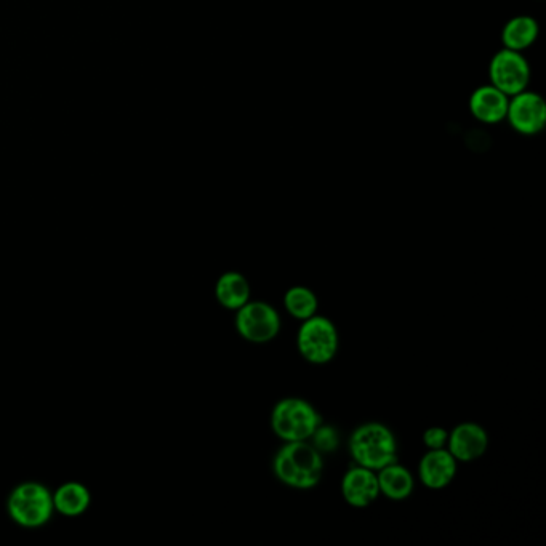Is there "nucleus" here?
<instances>
[{
	"label": "nucleus",
	"instance_id": "f257e3e1",
	"mask_svg": "<svg viewBox=\"0 0 546 546\" xmlns=\"http://www.w3.org/2000/svg\"><path fill=\"white\" fill-rule=\"evenodd\" d=\"M273 473L290 489H314L324 474V460L310 441L286 442L274 455Z\"/></svg>",
	"mask_w": 546,
	"mask_h": 546
},
{
	"label": "nucleus",
	"instance_id": "f03ea898",
	"mask_svg": "<svg viewBox=\"0 0 546 546\" xmlns=\"http://www.w3.org/2000/svg\"><path fill=\"white\" fill-rule=\"evenodd\" d=\"M354 463L369 470H382L398 462V441L393 431L383 423L369 422L358 426L348 442Z\"/></svg>",
	"mask_w": 546,
	"mask_h": 546
},
{
	"label": "nucleus",
	"instance_id": "7ed1b4c3",
	"mask_svg": "<svg viewBox=\"0 0 546 546\" xmlns=\"http://www.w3.org/2000/svg\"><path fill=\"white\" fill-rule=\"evenodd\" d=\"M321 423L316 407L302 398L281 399L271 412V430L284 442L308 441Z\"/></svg>",
	"mask_w": 546,
	"mask_h": 546
},
{
	"label": "nucleus",
	"instance_id": "20e7f679",
	"mask_svg": "<svg viewBox=\"0 0 546 546\" xmlns=\"http://www.w3.org/2000/svg\"><path fill=\"white\" fill-rule=\"evenodd\" d=\"M298 353L314 366H326L334 361L340 348V337L334 322L314 314L302 321L297 334Z\"/></svg>",
	"mask_w": 546,
	"mask_h": 546
},
{
	"label": "nucleus",
	"instance_id": "39448f33",
	"mask_svg": "<svg viewBox=\"0 0 546 546\" xmlns=\"http://www.w3.org/2000/svg\"><path fill=\"white\" fill-rule=\"evenodd\" d=\"M53 495L39 482H23L13 489L9 498V513L23 527L44 526L52 518Z\"/></svg>",
	"mask_w": 546,
	"mask_h": 546
},
{
	"label": "nucleus",
	"instance_id": "423d86ee",
	"mask_svg": "<svg viewBox=\"0 0 546 546\" xmlns=\"http://www.w3.org/2000/svg\"><path fill=\"white\" fill-rule=\"evenodd\" d=\"M281 316L273 305L249 300L236 311V330L244 340L255 345L273 342L281 332Z\"/></svg>",
	"mask_w": 546,
	"mask_h": 546
},
{
	"label": "nucleus",
	"instance_id": "0eeeda50",
	"mask_svg": "<svg viewBox=\"0 0 546 546\" xmlns=\"http://www.w3.org/2000/svg\"><path fill=\"white\" fill-rule=\"evenodd\" d=\"M489 81L506 97H514L529 87V63L521 52L498 50L489 63Z\"/></svg>",
	"mask_w": 546,
	"mask_h": 546
},
{
	"label": "nucleus",
	"instance_id": "6e6552de",
	"mask_svg": "<svg viewBox=\"0 0 546 546\" xmlns=\"http://www.w3.org/2000/svg\"><path fill=\"white\" fill-rule=\"evenodd\" d=\"M511 129L524 137H534L543 132L546 125V101L532 90L510 97L506 119Z\"/></svg>",
	"mask_w": 546,
	"mask_h": 546
},
{
	"label": "nucleus",
	"instance_id": "1a4fd4ad",
	"mask_svg": "<svg viewBox=\"0 0 546 546\" xmlns=\"http://www.w3.org/2000/svg\"><path fill=\"white\" fill-rule=\"evenodd\" d=\"M489 447V434L479 423L465 422L450 431L446 449L457 462H476L484 457Z\"/></svg>",
	"mask_w": 546,
	"mask_h": 546
},
{
	"label": "nucleus",
	"instance_id": "9d476101",
	"mask_svg": "<svg viewBox=\"0 0 546 546\" xmlns=\"http://www.w3.org/2000/svg\"><path fill=\"white\" fill-rule=\"evenodd\" d=\"M458 462L449 450H428L418 463V478L426 489H446L457 476Z\"/></svg>",
	"mask_w": 546,
	"mask_h": 546
},
{
	"label": "nucleus",
	"instance_id": "9b49d317",
	"mask_svg": "<svg viewBox=\"0 0 546 546\" xmlns=\"http://www.w3.org/2000/svg\"><path fill=\"white\" fill-rule=\"evenodd\" d=\"M342 494L345 502L353 508H367L380 497L377 471L364 466H353L342 479Z\"/></svg>",
	"mask_w": 546,
	"mask_h": 546
},
{
	"label": "nucleus",
	"instance_id": "f8f14e48",
	"mask_svg": "<svg viewBox=\"0 0 546 546\" xmlns=\"http://www.w3.org/2000/svg\"><path fill=\"white\" fill-rule=\"evenodd\" d=\"M508 103H510V97H506L505 93L495 89L494 85H482L471 93L470 111L474 119L482 124H500L506 119Z\"/></svg>",
	"mask_w": 546,
	"mask_h": 546
},
{
	"label": "nucleus",
	"instance_id": "ddd939ff",
	"mask_svg": "<svg viewBox=\"0 0 546 546\" xmlns=\"http://www.w3.org/2000/svg\"><path fill=\"white\" fill-rule=\"evenodd\" d=\"M378 487L380 494L393 502H402L412 495L415 487V479L406 466L398 462L386 465L377 471Z\"/></svg>",
	"mask_w": 546,
	"mask_h": 546
},
{
	"label": "nucleus",
	"instance_id": "4468645a",
	"mask_svg": "<svg viewBox=\"0 0 546 546\" xmlns=\"http://www.w3.org/2000/svg\"><path fill=\"white\" fill-rule=\"evenodd\" d=\"M215 297L226 310L237 311L249 302L252 297V287L249 279L237 271L221 274L215 286Z\"/></svg>",
	"mask_w": 546,
	"mask_h": 546
},
{
	"label": "nucleus",
	"instance_id": "2eb2a0df",
	"mask_svg": "<svg viewBox=\"0 0 546 546\" xmlns=\"http://www.w3.org/2000/svg\"><path fill=\"white\" fill-rule=\"evenodd\" d=\"M538 28L537 20L529 15H518L508 20L502 29L503 49L514 50V52H524L537 41Z\"/></svg>",
	"mask_w": 546,
	"mask_h": 546
},
{
	"label": "nucleus",
	"instance_id": "dca6fc26",
	"mask_svg": "<svg viewBox=\"0 0 546 546\" xmlns=\"http://www.w3.org/2000/svg\"><path fill=\"white\" fill-rule=\"evenodd\" d=\"M90 492L81 482H66L53 495L55 510L65 516H79L89 508Z\"/></svg>",
	"mask_w": 546,
	"mask_h": 546
},
{
	"label": "nucleus",
	"instance_id": "f3484780",
	"mask_svg": "<svg viewBox=\"0 0 546 546\" xmlns=\"http://www.w3.org/2000/svg\"><path fill=\"white\" fill-rule=\"evenodd\" d=\"M284 306L287 313L298 321H306L318 314L319 298L313 290L305 286H294L284 295Z\"/></svg>",
	"mask_w": 546,
	"mask_h": 546
},
{
	"label": "nucleus",
	"instance_id": "a211bd4d",
	"mask_svg": "<svg viewBox=\"0 0 546 546\" xmlns=\"http://www.w3.org/2000/svg\"><path fill=\"white\" fill-rule=\"evenodd\" d=\"M311 442V446L318 450L319 454H334L335 450L340 446V434H338L337 428L332 425H321L316 428L311 438L308 439Z\"/></svg>",
	"mask_w": 546,
	"mask_h": 546
},
{
	"label": "nucleus",
	"instance_id": "6ab92c4d",
	"mask_svg": "<svg viewBox=\"0 0 546 546\" xmlns=\"http://www.w3.org/2000/svg\"><path fill=\"white\" fill-rule=\"evenodd\" d=\"M447 439H449V431L442 426H430L423 433V444L428 450L444 449L447 446Z\"/></svg>",
	"mask_w": 546,
	"mask_h": 546
}]
</instances>
